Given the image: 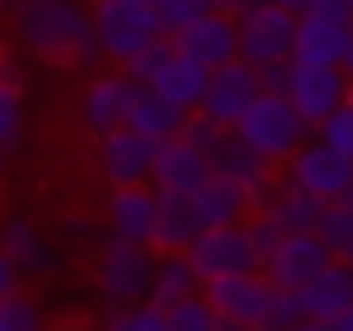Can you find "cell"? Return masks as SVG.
Wrapping results in <instances>:
<instances>
[{
    "label": "cell",
    "mask_w": 353,
    "mask_h": 331,
    "mask_svg": "<svg viewBox=\"0 0 353 331\" xmlns=\"http://www.w3.org/2000/svg\"><path fill=\"white\" fill-rule=\"evenodd\" d=\"M193 204H199V221H204V226H226V221H248V215H254V193H248L237 177H221V171H210V177L199 182Z\"/></svg>",
    "instance_id": "20"
},
{
    "label": "cell",
    "mask_w": 353,
    "mask_h": 331,
    "mask_svg": "<svg viewBox=\"0 0 353 331\" xmlns=\"http://www.w3.org/2000/svg\"><path fill=\"white\" fill-rule=\"evenodd\" d=\"M165 331H221V314H215V303L204 292H193V298L165 309Z\"/></svg>",
    "instance_id": "28"
},
{
    "label": "cell",
    "mask_w": 353,
    "mask_h": 331,
    "mask_svg": "<svg viewBox=\"0 0 353 331\" xmlns=\"http://www.w3.org/2000/svg\"><path fill=\"white\" fill-rule=\"evenodd\" d=\"M259 94H265V83H259V66L237 55V61H221V66H210V88H204L199 110H204L210 121H221V127H237V121H243V110H248Z\"/></svg>",
    "instance_id": "10"
},
{
    "label": "cell",
    "mask_w": 353,
    "mask_h": 331,
    "mask_svg": "<svg viewBox=\"0 0 353 331\" xmlns=\"http://www.w3.org/2000/svg\"><path fill=\"white\" fill-rule=\"evenodd\" d=\"M347 99H353V94H347Z\"/></svg>",
    "instance_id": "50"
},
{
    "label": "cell",
    "mask_w": 353,
    "mask_h": 331,
    "mask_svg": "<svg viewBox=\"0 0 353 331\" xmlns=\"http://www.w3.org/2000/svg\"><path fill=\"white\" fill-rule=\"evenodd\" d=\"M314 232H320V243H325L336 259H353V204H347V199H331V204L320 210Z\"/></svg>",
    "instance_id": "27"
},
{
    "label": "cell",
    "mask_w": 353,
    "mask_h": 331,
    "mask_svg": "<svg viewBox=\"0 0 353 331\" xmlns=\"http://www.w3.org/2000/svg\"><path fill=\"white\" fill-rule=\"evenodd\" d=\"M331 259H336V254L320 243V232H287V237L265 254V265H259V270H265L276 287H303V281H314Z\"/></svg>",
    "instance_id": "13"
},
{
    "label": "cell",
    "mask_w": 353,
    "mask_h": 331,
    "mask_svg": "<svg viewBox=\"0 0 353 331\" xmlns=\"http://www.w3.org/2000/svg\"><path fill=\"white\" fill-rule=\"evenodd\" d=\"M248 237H254V248H259V259H265V254H270V248H276L287 232H281V226H276L265 210H254V215H248Z\"/></svg>",
    "instance_id": "36"
},
{
    "label": "cell",
    "mask_w": 353,
    "mask_h": 331,
    "mask_svg": "<svg viewBox=\"0 0 353 331\" xmlns=\"http://www.w3.org/2000/svg\"><path fill=\"white\" fill-rule=\"evenodd\" d=\"M347 17H353V0H347Z\"/></svg>",
    "instance_id": "49"
},
{
    "label": "cell",
    "mask_w": 353,
    "mask_h": 331,
    "mask_svg": "<svg viewBox=\"0 0 353 331\" xmlns=\"http://www.w3.org/2000/svg\"><path fill=\"white\" fill-rule=\"evenodd\" d=\"M292 331H336V320H314V314H303Z\"/></svg>",
    "instance_id": "40"
},
{
    "label": "cell",
    "mask_w": 353,
    "mask_h": 331,
    "mask_svg": "<svg viewBox=\"0 0 353 331\" xmlns=\"http://www.w3.org/2000/svg\"><path fill=\"white\" fill-rule=\"evenodd\" d=\"M0 77H6V83H11V88H22V72H17V66H11V61H6V55H0Z\"/></svg>",
    "instance_id": "41"
},
{
    "label": "cell",
    "mask_w": 353,
    "mask_h": 331,
    "mask_svg": "<svg viewBox=\"0 0 353 331\" xmlns=\"http://www.w3.org/2000/svg\"><path fill=\"white\" fill-rule=\"evenodd\" d=\"M154 259H160V248H154V243L105 237V243H99V298H105L110 309L143 303V298H149V287H154Z\"/></svg>",
    "instance_id": "2"
},
{
    "label": "cell",
    "mask_w": 353,
    "mask_h": 331,
    "mask_svg": "<svg viewBox=\"0 0 353 331\" xmlns=\"http://www.w3.org/2000/svg\"><path fill=\"white\" fill-rule=\"evenodd\" d=\"M221 132H226V127H221V121H210L204 110H188V121H182V138H188V143H199L204 154L221 143Z\"/></svg>",
    "instance_id": "34"
},
{
    "label": "cell",
    "mask_w": 353,
    "mask_h": 331,
    "mask_svg": "<svg viewBox=\"0 0 353 331\" xmlns=\"http://www.w3.org/2000/svg\"><path fill=\"white\" fill-rule=\"evenodd\" d=\"M149 88H160L171 105H182V110H199V99H204V88H210V66H199L193 55H171L160 72H154V83Z\"/></svg>",
    "instance_id": "23"
},
{
    "label": "cell",
    "mask_w": 353,
    "mask_h": 331,
    "mask_svg": "<svg viewBox=\"0 0 353 331\" xmlns=\"http://www.w3.org/2000/svg\"><path fill=\"white\" fill-rule=\"evenodd\" d=\"M17 143H22V88H11L0 77V149L11 154Z\"/></svg>",
    "instance_id": "31"
},
{
    "label": "cell",
    "mask_w": 353,
    "mask_h": 331,
    "mask_svg": "<svg viewBox=\"0 0 353 331\" xmlns=\"http://www.w3.org/2000/svg\"><path fill=\"white\" fill-rule=\"evenodd\" d=\"M314 138H325L336 154H347V160H353V99H347L342 110H331V116L314 127Z\"/></svg>",
    "instance_id": "32"
},
{
    "label": "cell",
    "mask_w": 353,
    "mask_h": 331,
    "mask_svg": "<svg viewBox=\"0 0 353 331\" xmlns=\"http://www.w3.org/2000/svg\"><path fill=\"white\" fill-rule=\"evenodd\" d=\"M298 292H303V314H314V320L347 314V309H353V259H331V265H325L314 281H303Z\"/></svg>",
    "instance_id": "21"
},
{
    "label": "cell",
    "mask_w": 353,
    "mask_h": 331,
    "mask_svg": "<svg viewBox=\"0 0 353 331\" xmlns=\"http://www.w3.org/2000/svg\"><path fill=\"white\" fill-rule=\"evenodd\" d=\"M204 232L193 193H160V221H154V248H193Z\"/></svg>",
    "instance_id": "25"
},
{
    "label": "cell",
    "mask_w": 353,
    "mask_h": 331,
    "mask_svg": "<svg viewBox=\"0 0 353 331\" xmlns=\"http://www.w3.org/2000/svg\"><path fill=\"white\" fill-rule=\"evenodd\" d=\"M105 331H165V309H160L154 298L127 303V309H116V314L105 320Z\"/></svg>",
    "instance_id": "30"
},
{
    "label": "cell",
    "mask_w": 353,
    "mask_h": 331,
    "mask_svg": "<svg viewBox=\"0 0 353 331\" xmlns=\"http://www.w3.org/2000/svg\"><path fill=\"white\" fill-rule=\"evenodd\" d=\"M154 154H160V138L138 132V127H110L94 138V166L105 171L110 188H127V182H149L154 177Z\"/></svg>",
    "instance_id": "7"
},
{
    "label": "cell",
    "mask_w": 353,
    "mask_h": 331,
    "mask_svg": "<svg viewBox=\"0 0 353 331\" xmlns=\"http://www.w3.org/2000/svg\"><path fill=\"white\" fill-rule=\"evenodd\" d=\"M210 171H215L210 154L176 132V138L160 143V154H154V177H149V182H154L160 193H199V182H204Z\"/></svg>",
    "instance_id": "18"
},
{
    "label": "cell",
    "mask_w": 353,
    "mask_h": 331,
    "mask_svg": "<svg viewBox=\"0 0 353 331\" xmlns=\"http://www.w3.org/2000/svg\"><path fill=\"white\" fill-rule=\"evenodd\" d=\"M342 72H347V83H353V39H347V55H342Z\"/></svg>",
    "instance_id": "45"
},
{
    "label": "cell",
    "mask_w": 353,
    "mask_h": 331,
    "mask_svg": "<svg viewBox=\"0 0 353 331\" xmlns=\"http://www.w3.org/2000/svg\"><path fill=\"white\" fill-rule=\"evenodd\" d=\"M188 254H193V265H199L204 281H215V276H237V270H259V265H265L259 248H254V237H248V221L204 226V232L193 237Z\"/></svg>",
    "instance_id": "9"
},
{
    "label": "cell",
    "mask_w": 353,
    "mask_h": 331,
    "mask_svg": "<svg viewBox=\"0 0 353 331\" xmlns=\"http://www.w3.org/2000/svg\"><path fill=\"white\" fill-rule=\"evenodd\" d=\"M0 331H44V309L39 298H28L22 287L0 298Z\"/></svg>",
    "instance_id": "29"
},
{
    "label": "cell",
    "mask_w": 353,
    "mask_h": 331,
    "mask_svg": "<svg viewBox=\"0 0 353 331\" xmlns=\"http://www.w3.org/2000/svg\"><path fill=\"white\" fill-rule=\"evenodd\" d=\"M221 331H259V325H243V320H221Z\"/></svg>",
    "instance_id": "44"
},
{
    "label": "cell",
    "mask_w": 353,
    "mask_h": 331,
    "mask_svg": "<svg viewBox=\"0 0 353 331\" xmlns=\"http://www.w3.org/2000/svg\"><path fill=\"white\" fill-rule=\"evenodd\" d=\"M336 331H353V309H347V314H336Z\"/></svg>",
    "instance_id": "46"
},
{
    "label": "cell",
    "mask_w": 353,
    "mask_h": 331,
    "mask_svg": "<svg viewBox=\"0 0 353 331\" xmlns=\"http://www.w3.org/2000/svg\"><path fill=\"white\" fill-rule=\"evenodd\" d=\"M17 287H22V270H17V259H11V254H6V243H0V298H6V292H17Z\"/></svg>",
    "instance_id": "38"
},
{
    "label": "cell",
    "mask_w": 353,
    "mask_h": 331,
    "mask_svg": "<svg viewBox=\"0 0 353 331\" xmlns=\"http://www.w3.org/2000/svg\"><path fill=\"white\" fill-rule=\"evenodd\" d=\"M94 28H99V50L110 66H132L160 39V17L138 0H94Z\"/></svg>",
    "instance_id": "3"
},
{
    "label": "cell",
    "mask_w": 353,
    "mask_h": 331,
    "mask_svg": "<svg viewBox=\"0 0 353 331\" xmlns=\"http://www.w3.org/2000/svg\"><path fill=\"white\" fill-rule=\"evenodd\" d=\"M193 292H204V276H199L193 254H188V248H160L149 298H154L160 309H171V303H182V298H193Z\"/></svg>",
    "instance_id": "22"
},
{
    "label": "cell",
    "mask_w": 353,
    "mask_h": 331,
    "mask_svg": "<svg viewBox=\"0 0 353 331\" xmlns=\"http://www.w3.org/2000/svg\"><path fill=\"white\" fill-rule=\"evenodd\" d=\"M138 6H149V11H154V6H160V0H138Z\"/></svg>",
    "instance_id": "47"
},
{
    "label": "cell",
    "mask_w": 353,
    "mask_h": 331,
    "mask_svg": "<svg viewBox=\"0 0 353 331\" xmlns=\"http://www.w3.org/2000/svg\"><path fill=\"white\" fill-rule=\"evenodd\" d=\"M143 83L127 72V66H110V72H94L88 77V88L77 94V121L99 138V132H110V127H127V110H132V94H138Z\"/></svg>",
    "instance_id": "11"
},
{
    "label": "cell",
    "mask_w": 353,
    "mask_h": 331,
    "mask_svg": "<svg viewBox=\"0 0 353 331\" xmlns=\"http://www.w3.org/2000/svg\"><path fill=\"white\" fill-rule=\"evenodd\" d=\"M353 94L347 72L342 66H325V61H292V77H287V99L298 105V116L309 127H320L331 110H342Z\"/></svg>",
    "instance_id": "8"
},
{
    "label": "cell",
    "mask_w": 353,
    "mask_h": 331,
    "mask_svg": "<svg viewBox=\"0 0 353 331\" xmlns=\"http://www.w3.org/2000/svg\"><path fill=\"white\" fill-rule=\"evenodd\" d=\"M281 232H314V221H320V199H309L303 188H292V182H281V188H270L265 193V204H259Z\"/></svg>",
    "instance_id": "26"
},
{
    "label": "cell",
    "mask_w": 353,
    "mask_h": 331,
    "mask_svg": "<svg viewBox=\"0 0 353 331\" xmlns=\"http://www.w3.org/2000/svg\"><path fill=\"white\" fill-rule=\"evenodd\" d=\"M11 33H17V44L28 55H39L50 66L94 72L105 61L99 28H94V6H83V0H17L11 6Z\"/></svg>",
    "instance_id": "1"
},
{
    "label": "cell",
    "mask_w": 353,
    "mask_h": 331,
    "mask_svg": "<svg viewBox=\"0 0 353 331\" xmlns=\"http://www.w3.org/2000/svg\"><path fill=\"white\" fill-rule=\"evenodd\" d=\"M199 11H210V6H199V0H160V6H154V17H160V33H176V28H188Z\"/></svg>",
    "instance_id": "35"
},
{
    "label": "cell",
    "mask_w": 353,
    "mask_h": 331,
    "mask_svg": "<svg viewBox=\"0 0 353 331\" xmlns=\"http://www.w3.org/2000/svg\"><path fill=\"white\" fill-rule=\"evenodd\" d=\"M281 166H287V177H281V182L303 188V193H309V199H320V204L342 199V193H347V182H353V160H347V154H336V149H331L325 138H314V132H309V138H303Z\"/></svg>",
    "instance_id": "5"
},
{
    "label": "cell",
    "mask_w": 353,
    "mask_h": 331,
    "mask_svg": "<svg viewBox=\"0 0 353 331\" xmlns=\"http://www.w3.org/2000/svg\"><path fill=\"white\" fill-rule=\"evenodd\" d=\"M276 6H287V11H292V17H303V11H309V6H314V0H276Z\"/></svg>",
    "instance_id": "43"
},
{
    "label": "cell",
    "mask_w": 353,
    "mask_h": 331,
    "mask_svg": "<svg viewBox=\"0 0 353 331\" xmlns=\"http://www.w3.org/2000/svg\"><path fill=\"white\" fill-rule=\"evenodd\" d=\"M248 6H254V0H215V11H232V17H237V11H248Z\"/></svg>",
    "instance_id": "42"
},
{
    "label": "cell",
    "mask_w": 353,
    "mask_h": 331,
    "mask_svg": "<svg viewBox=\"0 0 353 331\" xmlns=\"http://www.w3.org/2000/svg\"><path fill=\"white\" fill-rule=\"evenodd\" d=\"M347 39H353V17L303 11V17H298V33H292V61H325V66H342Z\"/></svg>",
    "instance_id": "16"
},
{
    "label": "cell",
    "mask_w": 353,
    "mask_h": 331,
    "mask_svg": "<svg viewBox=\"0 0 353 331\" xmlns=\"http://www.w3.org/2000/svg\"><path fill=\"white\" fill-rule=\"evenodd\" d=\"M0 243H6V254L17 259L22 276H50V270H55V243L39 232L33 215H6V221H0Z\"/></svg>",
    "instance_id": "19"
},
{
    "label": "cell",
    "mask_w": 353,
    "mask_h": 331,
    "mask_svg": "<svg viewBox=\"0 0 353 331\" xmlns=\"http://www.w3.org/2000/svg\"><path fill=\"white\" fill-rule=\"evenodd\" d=\"M342 199H347V204H353V182H347V193H342Z\"/></svg>",
    "instance_id": "48"
},
{
    "label": "cell",
    "mask_w": 353,
    "mask_h": 331,
    "mask_svg": "<svg viewBox=\"0 0 353 331\" xmlns=\"http://www.w3.org/2000/svg\"><path fill=\"white\" fill-rule=\"evenodd\" d=\"M287 77H292V61H276V66H259V83H265V94H287Z\"/></svg>",
    "instance_id": "37"
},
{
    "label": "cell",
    "mask_w": 353,
    "mask_h": 331,
    "mask_svg": "<svg viewBox=\"0 0 353 331\" xmlns=\"http://www.w3.org/2000/svg\"><path fill=\"white\" fill-rule=\"evenodd\" d=\"M66 226H72L77 243H94V221H88V215H77V221H66Z\"/></svg>",
    "instance_id": "39"
},
{
    "label": "cell",
    "mask_w": 353,
    "mask_h": 331,
    "mask_svg": "<svg viewBox=\"0 0 353 331\" xmlns=\"http://www.w3.org/2000/svg\"><path fill=\"white\" fill-rule=\"evenodd\" d=\"M237 132H243V138H248V143H254V149L276 166V160H287V154H292V149H298L314 127L298 116V105H292L287 94H259V99L243 110Z\"/></svg>",
    "instance_id": "4"
},
{
    "label": "cell",
    "mask_w": 353,
    "mask_h": 331,
    "mask_svg": "<svg viewBox=\"0 0 353 331\" xmlns=\"http://www.w3.org/2000/svg\"><path fill=\"white\" fill-rule=\"evenodd\" d=\"M292 33H298V17L276 0H254L248 11H237V50L254 66L292 61Z\"/></svg>",
    "instance_id": "6"
},
{
    "label": "cell",
    "mask_w": 353,
    "mask_h": 331,
    "mask_svg": "<svg viewBox=\"0 0 353 331\" xmlns=\"http://www.w3.org/2000/svg\"><path fill=\"white\" fill-rule=\"evenodd\" d=\"M210 166H215L221 177H237V182L254 193V210L265 204V193H270V160H265V154H259L237 127H226V132H221V143L210 149Z\"/></svg>",
    "instance_id": "17"
},
{
    "label": "cell",
    "mask_w": 353,
    "mask_h": 331,
    "mask_svg": "<svg viewBox=\"0 0 353 331\" xmlns=\"http://www.w3.org/2000/svg\"><path fill=\"white\" fill-rule=\"evenodd\" d=\"M182 55H193L199 66H221V61H237V17L232 11H199L188 28L171 33Z\"/></svg>",
    "instance_id": "14"
},
{
    "label": "cell",
    "mask_w": 353,
    "mask_h": 331,
    "mask_svg": "<svg viewBox=\"0 0 353 331\" xmlns=\"http://www.w3.org/2000/svg\"><path fill=\"white\" fill-rule=\"evenodd\" d=\"M154 221H160V188H149V182L110 188V210H105L110 237H127V243H154Z\"/></svg>",
    "instance_id": "15"
},
{
    "label": "cell",
    "mask_w": 353,
    "mask_h": 331,
    "mask_svg": "<svg viewBox=\"0 0 353 331\" xmlns=\"http://www.w3.org/2000/svg\"><path fill=\"white\" fill-rule=\"evenodd\" d=\"M204 298L215 303L221 320H243V325H270V298H276V281L265 270H237V276H215L204 281Z\"/></svg>",
    "instance_id": "12"
},
{
    "label": "cell",
    "mask_w": 353,
    "mask_h": 331,
    "mask_svg": "<svg viewBox=\"0 0 353 331\" xmlns=\"http://www.w3.org/2000/svg\"><path fill=\"white\" fill-rule=\"evenodd\" d=\"M171 55H176V39H171V33H160V39H154V44H149V50H143V55H138L127 72H132L138 83H154V72H160Z\"/></svg>",
    "instance_id": "33"
},
{
    "label": "cell",
    "mask_w": 353,
    "mask_h": 331,
    "mask_svg": "<svg viewBox=\"0 0 353 331\" xmlns=\"http://www.w3.org/2000/svg\"><path fill=\"white\" fill-rule=\"evenodd\" d=\"M182 121H188V110H182V105H171L160 88H149V83H143V88L132 94L127 127H138V132H149V138H160V143H165V138H176V132H182Z\"/></svg>",
    "instance_id": "24"
}]
</instances>
